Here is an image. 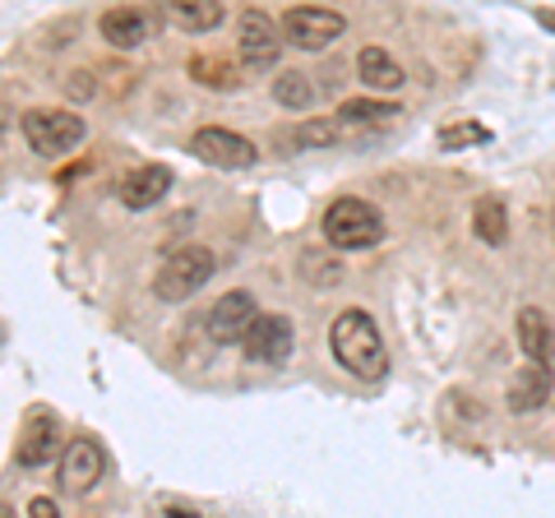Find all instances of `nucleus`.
Segmentation results:
<instances>
[{"instance_id": "obj_31", "label": "nucleus", "mask_w": 555, "mask_h": 518, "mask_svg": "<svg viewBox=\"0 0 555 518\" xmlns=\"http://www.w3.org/2000/svg\"><path fill=\"white\" fill-rule=\"evenodd\" d=\"M0 134H5V120H0Z\"/></svg>"}, {"instance_id": "obj_7", "label": "nucleus", "mask_w": 555, "mask_h": 518, "mask_svg": "<svg viewBox=\"0 0 555 518\" xmlns=\"http://www.w3.org/2000/svg\"><path fill=\"white\" fill-rule=\"evenodd\" d=\"M56 449H61V422L51 407H28V417L20 426V444H14V458L20 468H47L56 463Z\"/></svg>"}, {"instance_id": "obj_16", "label": "nucleus", "mask_w": 555, "mask_h": 518, "mask_svg": "<svg viewBox=\"0 0 555 518\" xmlns=\"http://www.w3.org/2000/svg\"><path fill=\"white\" fill-rule=\"evenodd\" d=\"M357 75L366 89L375 93H393V89H403V65H398L385 47H361V56H357Z\"/></svg>"}, {"instance_id": "obj_25", "label": "nucleus", "mask_w": 555, "mask_h": 518, "mask_svg": "<svg viewBox=\"0 0 555 518\" xmlns=\"http://www.w3.org/2000/svg\"><path fill=\"white\" fill-rule=\"evenodd\" d=\"M65 93H69V98H75V102H89V98L98 93V79H93L89 70H75V75H69V79H65Z\"/></svg>"}, {"instance_id": "obj_14", "label": "nucleus", "mask_w": 555, "mask_h": 518, "mask_svg": "<svg viewBox=\"0 0 555 518\" xmlns=\"http://www.w3.org/2000/svg\"><path fill=\"white\" fill-rule=\"evenodd\" d=\"M551 385H555L551 366H542V361H528V366L509 379V393H505L509 412H518V417H528V412H537V407H542V403L551 399Z\"/></svg>"}, {"instance_id": "obj_15", "label": "nucleus", "mask_w": 555, "mask_h": 518, "mask_svg": "<svg viewBox=\"0 0 555 518\" xmlns=\"http://www.w3.org/2000/svg\"><path fill=\"white\" fill-rule=\"evenodd\" d=\"M518 348H524V357L528 361H551V352H555V329H551V315L542 306H524L518 310Z\"/></svg>"}, {"instance_id": "obj_29", "label": "nucleus", "mask_w": 555, "mask_h": 518, "mask_svg": "<svg viewBox=\"0 0 555 518\" xmlns=\"http://www.w3.org/2000/svg\"><path fill=\"white\" fill-rule=\"evenodd\" d=\"M0 518H20V514H14L10 505H0Z\"/></svg>"}, {"instance_id": "obj_30", "label": "nucleus", "mask_w": 555, "mask_h": 518, "mask_svg": "<svg viewBox=\"0 0 555 518\" xmlns=\"http://www.w3.org/2000/svg\"><path fill=\"white\" fill-rule=\"evenodd\" d=\"M551 232H555V209H551Z\"/></svg>"}, {"instance_id": "obj_18", "label": "nucleus", "mask_w": 555, "mask_h": 518, "mask_svg": "<svg viewBox=\"0 0 555 518\" xmlns=\"http://www.w3.org/2000/svg\"><path fill=\"white\" fill-rule=\"evenodd\" d=\"M167 20L185 33H214L222 20H228V10H222L218 0H171Z\"/></svg>"}, {"instance_id": "obj_28", "label": "nucleus", "mask_w": 555, "mask_h": 518, "mask_svg": "<svg viewBox=\"0 0 555 518\" xmlns=\"http://www.w3.org/2000/svg\"><path fill=\"white\" fill-rule=\"evenodd\" d=\"M171 518H199V514H185V509H167Z\"/></svg>"}, {"instance_id": "obj_27", "label": "nucleus", "mask_w": 555, "mask_h": 518, "mask_svg": "<svg viewBox=\"0 0 555 518\" xmlns=\"http://www.w3.org/2000/svg\"><path fill=\"white\" fill-rule=\"evenodd\" d=\"M537 24H542V28H551V33H555V10H537Z\"/></svg>"}, {"instance_id": "obj_21", "label": "nucleus", "mask_w": 555, "mask_h": 518, "mask_svg": "<svg viewBox=\"0 0 555 518\" xmlns=\"http://www.w3.org/2000/svg\"><path fill=\"white\" fill-rule=\"evenodd\" d=\"M190 75H195V83H204V89H218V93H232L241 75L232 70V61H218V56H195L190 61Z\"/></svg>"}, {"instance_id": "obj_20", "label": "nucleus", "mask_w": 555, "mask_h": 518, "mask_svg": "<svg viewBox=\"0 0 555 518\" xmlns=\"http://www.w3.org/2000/svg\"><path fill=\"white\" fill-rule=\"evenodd\" d=\"M273 102L287 112H306L310 102H315V83H310V75H301V70H283L273 79Z\"/></svg>"}, {"instance_id": "obj_3", "label": "nucleus", "mask_w": 555, "mask_h": 518, "mask_svg": "<svg viewBox=\"0 0 555 518\" xmlns=\"http://www.w3.org/2000/svg\"><path fill=\"white\" fill-rule=\"evenodd\" d=\"M214 269H218V259H214V250H204V246L171 250L163 259V269L153 273V297L167 301V306H181V301L195 297V292H204V283L214 279Z\"/></svg>"}, {"instance_id": "obj_9", "label": "nucleus", "mask_w": 555, "mask_h": 518, "mask_svg": "<svg viewBox=\"0 0 555 518\" xmlns=\"http://www.w3.org/2000/svg\"><path fill=\"white\" fill-rule=\"evenodd\" d=\"M278 24L269 20L264 10H246L236 24V56L241 65H250V70H273L278 65Z\"/></svg>"}, {"instance_id": "obj_23", "label": "nucleus", "mask_w": 555, "mask_h": 518, "mask_svg": "<svg viewBox=\"0 0 555 518\" xmlns=\"http://www.w3.org/2000/svg\"><path fill=\"white\" fill-rule=\"evenodd\" d=\"M301 279L328 287V283H338V279H343V264H338L334 255H324V250H306V255H301Z\"/></svg>"}, {"instance_id": "obj_6", "label": "nucleus", "mask_w": 555, "mask_h": 518, "mask_svg": "<svg viewBox=\"0 0 555 518\" xmlns=\"http://www.w3.org/2000/svg\"><path fill=\"white\" fill-rule=\"evenodd\" d=\"M190 153H195L199 163L218 167V171H241V167H255V144L246 140V134L236 130H222V126H204L190 134Z\"/></svg>"}, {"instance_id": "obj_12", "label": "nucleus", "mask_w": 555, "mask_h": 518, "mask_svg": "<svg viewBox=\"0 0 555 518\" xmlns=\"http://www.w3.org/2000/svg\"><path fill=\"white\" fill-rule=\"evenodd\" d=\"M167 190H171V171L163 163H144V167H134L130 177L120 181V204L139 213V209H153V204H163Z\"/></svg>"}, {"instance_id": "obj_8", "label": "nucleus", "mask_w": 555, "mask_h": 518, "mask_svg": "<svg viewBox=\"0 0 555 518\" xmlns=\"http://www.w3.org/2000/svg\"><path fill=\"white\" fill-rule=\"evenodd\" d=\"M102 472H107V454L93 436H75L61 449V491L65 495H89Z\"/></svg>"}, {"instance_id": "obj_1", "label": "nucleus", "mask_w": 555, "mask_h": 518, "mask_svg": "<svg viewBox=\"0 0 555 518\" xmlns=\"http://www.w3.org/2000/svg\"><path fill=\"white\" fill-rule=\"evenodd\" d=\"M328 352H334V361L347 375H361V379L389 375V348L366 310H338L334 324H328Z\"/></svg>"}, {"instance_id": "obj_26", "label": "nucleus", "mask_w": 555, "mask_h": 518, "mask_svg": "<svg viewBox=\"0 0 555 518\" xmlns=\"http://www.w3.org/2000/svg\"><path fill=\"white\" fill-rule=\"evenodd\" d=\"M28 518H61L56 500H51V495H33L28 500Z\"/></svg>"}, {"instance_id": "obj_19", "label": "nucleus", "mask_w": 555, "mask_h": 518, "mask_svg": "<svg viewBox=\"0 0 555 518\" xmlns=\"http://www.w3.org/2000/svg\"><path fill=\"white\" fill-rule=\"evenodd\" d=\"M473 232H477V241H486V246H505L509 213H505V204H500V195H481L473 204Z\"/></svg>"}, {"instance_id": "obj_11", "label": "nucleus", "mask_w": 555, "mask_h": 518, "mask_svg": "<svg viewBox=\"0 0 555 518\" xmlns=\"http://www.w3.org/2000/svg\"><path fill=\"white\" fill-rule=\"evenodd\" d=\"M292 342H297V329H292L287 315H259L241 348H246V357L259 361V366H283L292 357Z\"/></svg>"}, {"instance_id": "obj_13", "label": "nucleus", "mask_w": 555, "mask_h": 518, "mask_svg": "<svg viewBox=\"0 0 555 518\" xmlns=\"http://www.w3.org/2000/svg\"><path fill=\"white\" fill-rule=\"evenodd\" d=\"M98 33H102V42H112L116 51H134V47L149 42L153 24H149L144 10H134V5H112V10L98 20Z\"/></svg>"}, {"instance_id": "obj_10", "label": "nucleus", "mask_w": 555, "mask_h": 518, "mask_svg": "<svg viewBox=\"0 0 555 518\" xmlns=\"http://www.w3.org/2000/svg\"><path fill=\"white\" fill-rule=\"evenodd\" d=\"M259 320V310H255V297L250 292H228V297H218L214 306H208V315H204V329L214 342H246L250 334V324Z\"/></svg>"}, {"instance_id": "obj_4", "label": "nucleus", "mask_w": 555, "mask_h": 518, "mask_svg": "<svg viewBox=\"0 0 555 518\" xmlns=\"http://www.w3.org/2000/svg\"><path fill=\"white\" fill-rule=\"evenodd\" d=\"M83 116L65 112V107H33L24 116V140L33 144V153H42V158H65V153H75L83 144Z\"/></svg>"}, {"instance_id": "obj_17", "label": "nucleus", "mask_w": 555, "mask_h": 518, "mask_svg": "<svg viewBox=\"0 0 555 518\" xmlns=\"http://www.w3.org/2000/svg\"><path fill=\"white\" fill-rule=\"evenodd\" d=\"M393 116H403V107H393V102H375V98H352L338 107V130L343 134H357V130H379L389 126Z\"/></svg>"}, {"instance_id": "obj_2", "label": "nucleus", "mask_w": 555, "mask_h": 518, "mask_svg": "<svg viewBox=\"0 0 555 518\" xmlns=\"http://www.w3.org/2000/svg\"><path fill=\"white\" fill-rule=\"evenodd\" d=\"M320 232L334 250H371V246L385 241V218H379L375 204L357 199V195H343L324 209Z\"/></svg>"}, {"instance_id": "obj_22", "label": "nucleus", "mask_w": 555, "mask_h": 518, "mask_svg": "<svg viewBox=\"0 0 555 518\" xmlns=\"http://www.w3.org/2000/svg\"><path fill=\"white\" fill-rule=\"evenodd\" d=\"M338 140H343L338 120H324V116H310V120H301V126L292 130V144H297V148H328Z\"/></svg>"}, {"instance_id": "obj_24", "label": "nucleus", "mask_w": 555, "mask_h": 518, "mask_svg": "<svg viewBox=\"0 0 555 518\" xmlns=\"http://www.w3.org/2000/svg\"><path fill=\"white\" fill-rule=\"evenodd\" d=\"M491 134H486V126H477V120H459V126H444L440 130V148L444 153H454L463 144H486Z\"/></svg>"}, {"instance_id": "obj_5", "label": "nucleus", "mask_w": 555, "mask_h": 518, "mask_svg": "<svg viewBox=\"0 0 555 518\" xmlns=\"http://www.w3.org/2000/svg\"><path fill=\"white\" fill-rule=\"evenodd\" d=\"M347 33V20L338 10H324V5H292L283 14V38L301 51H324L334 47Z\"/></svg>"}]
</instances>
